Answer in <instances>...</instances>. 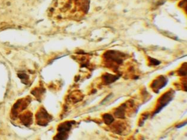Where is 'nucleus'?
Masks as SVG:
<instances>
[{
  "label": "nucleus",
  "mask_w": 187,
  "mask_h": 140,
  "mask_svg": "<svg viewBox=\"0 0 187 140\" xmlns=\"http://www.w3.org/2000/svg\"><path fill=\"white\" fill-rule=\"evenodd\" d=\"M174 96V91L170 90L163 94L158 100V106L154 114H158L172 100Z\"/></svg>",
  "instance_id": "f03ea898"
},
{
  "label": "nucleus",
  "mask_w": 187,
  "mask_h": 140,
  "mask_svg": "<svg viewBox=\"0 0 187 140\" xmlns=\"http://www.w3.org/2000/svg\"><path fill=\"white\" fill-rule=\"evenodd\" d=\"M71 123L72 122H66L63 123L61 125H60L58 129L59 132L66 134V132L69 131L71 129V126H72Z\"/></svg>",
  "instance_id": "39448f33"
},
{
  "label": "nucleus",
  "mask_w": 187,
  "mask_h": 140,
  "mask_svg": "<svg viewBox=\"0 0 187 140\" xmlns=\"http://www.w3.org/2000/svg\"><path fill=\"white\" fill-rule=\"evenodd\" d=\"M125 109H126L125 104L119 106L115 112V115L116 117L118 118H122V119L124 118Z\"/></svg>",
  "instance_id": "423d86ee"
},
{
  "label": "nucleus",
  "mask_w": 187,
  "mask_h": 140,
  "mask_svg": "<svg viewBox=\"0 0 187 140\" xmlns=\"http://www.w3.org/2000/svg\"><path fill=\"white\" fill-rule=\"evenodd\" d=\"M103 119L104 121V122L107 125H110L111 123L114 121V119L113 116L110 114H105L103 116Z\"/></svg>",
  "instance_id": "6e6552de"
},
{
  "label": "nucleus",
  "mask_w": 187,
  "mask_h": 140,
  "mask_svg": "<svg viewBox=\"0 0 187 140\" xmlns=\"http://www.w3.org/2000/svg\"><path fill=\"white\" fill-rule=\"evenodd\" d=\"M37 116V119L39 121L38 123L40 125H44L45 123H46L49 121V115L44 109L42 111H41Z\"/></svg>",
  "instance_id": "20e7f679"
},
{
  "label": "nucleus",
  "mask_w": 187,
  "mask_h": 140,
  "mask_svg": "<svg viewBox=\"0 0 187 140\" xmlns=\"http://www.w3.org/2000/svg\"><path fill=\"white\" fill-rule=\"evenodd\" d=\"M90 1V0H55L53 9L64 14L70 12L72 15L76 13H86L89 9Z\"/></svg>",
  "instance_id": "f257e3e1"
},
{
  "label": "nucleus",
  "mask_w": 187,
  "mask_h": 140,
  "mask_svg": "<svg viewBox=\"0 0 187 140\" xmlns=\"http://www.w3.org/2000/svg\"><path fill=\"white\" fill-rule=\"evenodd\" d=\"M168 81L166 78L163 76H160L158 79L154 80L151 84V88L154 90V91L158 92L160 89L165 87Z\"/></svg>",
  "instance_id": "7ed1b4c3"
},
{
  "label": "nucleus",
  "mask_w": 187,
  "mask_h": 140,
  "mask_svg": "<svg viewBox=\"0 0 187 140\" xmlns=\"http://www.w3.org/2000/svg\"><path fill=\"white\" fill-rule=\"evenodd\" d=\"M186 63L184 64V66H182L179 71H178L179 72V74L181 75V76H187V67H186Z\"/></svg>",
  "instance_id": "1a4fd4ad"
},
{
  "label": "nucleus",
  "mask_w": 187,
  "mask_h": 140,
  "mask_svg": "<svg viewBox=\"0 0 187 140\" xmlns=\"http://www.w3.org/2000/svg\"><path fill=\"white\" fill-rule=\"evenodd\" d=\"M103 78L105 82L107 84H111V83L115 81L116 80H117L118 79H119V76H114V75H111V74H107L103 77Z\"/></svg>",
  "instance_id": "0eeeda50"
}]
</instances>
